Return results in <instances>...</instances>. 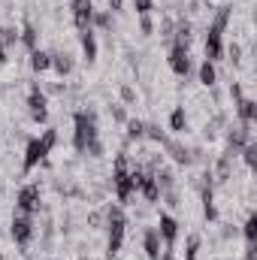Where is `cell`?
<instances>
[{
	"label": "cell",
	"mask_w": 257,
	"mask_h": 260,
	"mask_svg": "<svg viewBox=\"0 0 257 260\" xmlns=\"http://www.w3.org/2000/svg\"><path fill=\"white\" fill-rule=\"evenodd\" d=\"M55 145H58V130H55V127L43 130L40 136H30V139H27V145H24V157H21V173L27 176L30 170H37L40 164H46Z\"/></svg>",
	"instance_id": "1"
},
{
	"label": "cell",
	"mask_w": 257,
	"mask_h": 260,
	"mask_svg": "<svg viewBox=\"0 0 257 260\" xmlns=\"http://www.w3.org/2000/svg\"><path fill=\"white\" fill-rule=\"evenodd\" d=\"M97 139H100L97 115H94L91 109H79V112H73V148H76L79 154H85Z\"/></svg>",
	"instance_id": "2"
},
{
	"label": "cell",
	"mask_w": 257,
	"mask_h": 260,
	"mask_svg": "<svg viewBox=\"0 0 257 260\" xmlns=\"http://www.w3.org/2000/svg\"><path fill=\"white\" fill-rule=\"evenodd\" d=\"M106 257H118L127 236V215L121 206H106Z\"/></svg>",
	"instance_id": "3"
},
{
	"label": "cell",
	"mask_w": 257,
	"mask_h": 260,
	"mask_svg": "<svg viewBox=\"0 0 257 260\" xmlns=\"http://www.w3.org/2000/svg\"><path fill=\"white\" fill-rule=\"evenodd\" d=\"M24 106H27V115H30L37 124H46V121H49V94H46L37 82H30V88H27Z\"/></svg>",
	"instance_id": "4"
},
{
	"label": "cell",
	"mask_w": 257,
	"mask_h": 260,
	"mask_svg": "<svg viewBox=\"0 0 257 260\" xmlns=\"http://www.w3.org/2000/svg\"><path fill=\"white\" fill-rule=\"evenodd\" d=\"M9 236L18 248H27L30 239L37 236V227H34V215H24V212H15L12 221H9Z\"/></svg>",
	"instance_id": "5"
},
{
	"label": "cell",
	"mask_w": 257,
	"mask_h": 260,
	"mask_svg": "<svg viewBox=\"0 0 257 260\" xmlns=\"http://www.w3.org/2000/svg\"><path fill=\"white\" fill-rule=\"evenodd\" d=\"M15 209L24 212V215H37V212L43 209V188H40L37 182L21 185L18 194H15Z\"/></svg>",
	"instance_id": "6"
},
{
	"label": "cell",
	"mask_w": 257,
	"mask_h": 260,
	"mask_svg": "<svg viewBox=\"0 0 257 260\" xmlns=\"http://www.w3.org/2000/svg\"><path fill=\"white\" fill-rule=\"evenodd\" d=\"M154 230H157V233H160V239H164V254H173L176 239H179V221H176L173 215L160 212V218H157V227H154Z\"/></svg>",
	"instance_id": "7"
},
{
	"label": "cell",
	"mask_w": 257,
	"mask_h": 260,
	"mask_svg": "<svg viewBox=\"0 0 257 260\" xmlns=\"http://www.w3.org/2000/svg\"><path fill=\"white\" fill-rule=\"evenodd\" d=\"M170 70L179 79H188V73H191V52H188V46L173 43V49H170Z\"/></svg>",
	"instance_id": "8"
},
{
	"label": "cell",
	"mask_w": 257,
	"mask_h": 260,
	"mask_svg": "<svg viewBox=\"0 0 257 260\" xmlns=\"http://www.w3.org/2000/svg\"><path fill=\"white\" fill-rule=\"evenodd\" d=\"M221 55H224V30L209 24L206 27V61L215 64V61H221Z\"/></svg>",
	"instance_id": "9"
},
{
	"label": "cell",
	"mask_w": 257,
	"mask_h": 260,
	"mask_svg": "<svg viewBox=\"0 0 257 260\" xmlns=\"http://www.w3.org/2000/svg\"><path fill=\"white\" fill-rule=\"evenodd\" d=\"M73 24L79 27V30H88L91 27V18H94V0H73Z\"/></svg>",
	"instance_id": "10"
},
{
	"label": "cell",
	"mask_w": 257,
	"mask_h": 260,
	"mask_svg": "<svg viewBox=\"0 0 257 260\" xmlns=\"http://www.w3.org/2000/svg\"><path fill=\"white\" fill-rule=\"evenodd\" d=\"M142 251H145L148 260H160V254H164V239H160V233L154 227L142 230Z\"/></svg>",
	"instance_id": "11"
},
{
	"label": "cell",
	"mask_w": 257,
	"mask_h": 260,
	"mask_svg": "<svg viewBox=\"0 0 257 260\" xmlns=\"http://www.w3.org/2000/svg\"><path fill=\"white\" fill-rule=\"evenodd\" d=\"M18 43L27 49V52H34V49H40V27L27 18L21 27H18Z\"/></svg>",
	"instance_id": "12"
},
{
	"label": "cell",
	"mask_w": 257,
	"mask_h": 260,
	"mask_svg": "<svg viewBox=\"0 0 257 260\" xmlns=\"http://www.w3.org/2000/svg\"><path fill=\"white\" fill-rule=\"evenodd\" d=\"M164 148H167V154H170L179 167H191V164H194V154H191V148H188V145L167 139V142H164Z\"/></svg>",
	"instance_id": "13"
},
{
	"label": "cell",
	"mask_w": 257,
	"mask_h": 260,
	"mask_svg": "<svg viewBox=\"0 0 257 260\" xmlns=\"http://www.w3.org/2000/svg\"><path fill=\"white\" fill-rule=\"evenodd\" d=\"M79 46H82L85 64H94V61H97V37H94L91 27H88V30H79Z\"/></svg>",
	"instance_id": "14"
},
{
	"label": "cell",
	"mask_w": 257,
	"mask_h": 260,
	"mask_svg": "<svg viewBox=\"0 0 257 260\" xmlns=\"http://www.w3.org/2000/svg\"><path fill=\"white\" fill-rule=\"evenodd\" d=\"M52 70H55L61 79H67V76L76 70V58H73L70 52H64V49H61V52H52Z\"/></svg>",
	"instance_id": "15"
},
{
	"label": "cell",
	"mask_w": 257,
	"mask_h": 260,
	"mask_svg": "<svg viewBox=\"0 0 257 260\" xmlns=\"http://www.w3.org/2000/svg\"><path fill=\"white\" fill-rule=\"evenodd\" d=\"M233 109H236V118H239V121H254V118H257V103L251 100V97L236 100V103H233Z\"/></svg>",
	"instance_id": "16"
},
{
	"label": "cell",
	"mask_w": 257,
	"mask_h": 260,
	"mask_svg": "<svg viewBox=\"0 0 257 260\" xmlns=\"http://www.w3.org/2000/svg\"><path fill=\"white\" fill-rule=\"evenodd\" d=\"M30 70H34V73H46V70H52V52L34 49V52H30Z\"/></svg>",
	"instance_id": "17"
},
{
	"label": "cell",
	"mask_w": 257,
	"mask_h": 260,
	"mask_svg": "<svg viewBox=\"0 0 257 260\" xmlns=\"http://www.w3.org/2000/svg\"><path fill=\"white\" fill-rule=\"evenodd\" d=\"M170 130H173V133H185V130H188V109H185V106H176V109L170 112Z\"/></svg>",
	"instance_id": "18"
},
{
	"label": "cell",
	"mask_w": 257,
	"mask_h": 260,
	"mask_svg": "<svg viewBox=\"0 0 257 260\" xmlns=\"http://www.w3.org/2000/svg\"><path fill=\"white\" fill-rule=\"evenodd\" d=\"M124 127H127V142H142L145 139V121L142 118H127Z\"/></svg>",
	"instance_id": "19"
},
{
	"label": "cell",
	"mask_w": 257,
	"mask_h": 260,
	"mask_svg": "<svg viewBox=\"0 0 257 260\" xmlns=\"http://www.w3.org/2000/svg\"><path fill=\"white\" fill-rule=\"evenodd\" d=\"M215 82H218V70L212 61H203L200 64V85L203 88H215Z\"/></svg>",
	"instance_id": "20"
},
{
	"label": "cell",
	"mask_w": 257,
	"mask_h": 260,
	"mask_svg": "<svg viewBox=\"0 0 257 260\" xmlns=\"http://www.w3.org/2000/svg\"><path fill=\"white\" fill-rule=\"evenodd\" d=\"M100 27V30H112L115 27V18H112V12L109 9H100V12H94V18H91V27Z\"/></svg>",
	"instance_id": "21"
},
{
	"label": "cell",
	"mask_w": 257,
	"mask_h": 260,
	"mask_svg": "<svg viewBox=\"0 0 257 260\" xmlns=\"http://www.w3.org/2000/svg\"><path fill=\"white\" fill-rule=\"evenodd\" d=\"M118 97H121V106H133V103L139 100V94H136V88H133L130 82H121V85H118Z\"/></svg>",
	"instance_id": "22"
},
{
	"label": "cell",
	"mask_w": 257,
	"mask_h": 260,
	"mask_svg": "<svg viewBox=\"0 0 257 260\" xmlns=\"http://www.w3.org/2000/svg\"><path fill=\"white\" fill-rule=\"evenodd\" d=\"M239 154H242V164H245V167L254 173V170H257V142H248V145H245Z\"/></svg>",
	"instance_id": "23"
},
{
	"label": "cell",
	"mask_w": 257,
	"mask_h": 260,
	"mask_svg": "<svg viewBox=\"0 0 257 260\" xmlns=\"http://www.w3.org/2000/svg\"><path fill=\"white\" fill-rule=\"evenodd\" d=\"M242 236H245V242H257V218H254V212H248V218H245V224H242Z\"/></svg>",
	"instance_id": "24"
},
{
	"label": "cell",
	"mask_w": 257,
	"mask_h": 260,
	"mask_svg": "<svg viewBox=\"0 0 257 260\" xmlns=\"http://www.w3.org/2000/svg\"><path fill=\"white\" fill-rule=\"evenodd\" d=\"M145 139H151L154 145H164V142H167L170 136H167V133L160 130V124H145Z\"/></svg>",
	"instance_id": "25"
},
{
	"label": "cell",
	"mask_w": 257,
	"mask_h": 260,
	"mask_svg": "<svg viewBox=\"0 0 257 260\" xmlns=\"http://www.w3.org/2000/svg\"><path fill=\"white\" fill-rule=\"evenodd\" d=\"M0 37H3V46H18V27H0Z\"/></svg>",
	"instance_id": "26"
},
{
	"label": "cell",
	"mask_w": 257,
	"mask_h": 260,
	"mask_svg": "<svg viewBox=\"0 0 257 260\" xmlns=\"http://www.w3.org/2000/svg\"><path fill=\"white\" fill-rule=\"evenodd\" d=\"M88 227L91 230H103L106 227V212H88Z\"/></svg>",
	"instance_id": "27"
},
{
	"label": "cell",
	"mask_w": 257,
	"mask_h": 260,
	"mask_svg": "<svg viewBox=\"0 0 257 260\" xmlns=\"http://www.w3.org/2000/svg\"><path fill=\"white\" fill-rule=\"evenodd\" d=\"M197 254H200V236L191 233L188 236V248H185V260H197Z\"/></svg>",
	"instance_id": "28"
},
{
	"label": "cell",
	"mask_w": 257,
	"mask_h": 260,
	"mask_svg": "<svg viewBox=\"0 0 257 260\" xmlns=\"http://www.w3.org/2000/svg\"><path fill=\"white\" fill-rule=\"evenodd\" d=\"M224 52L230 55V64H233V67H239V64H242V46H239L236 40H233V43H230V46H227Z\"/></svg>",
	"instance_id": "29"
},
{
	"label": "cell",
	"mask_w": 257,
	"mask_h": 260,
	"mask_svg": "<svg viewBox=\"0 0 257 260\" xmlns=\"http://www.w3.org/2000/svg\"><path fill=\"white\" fill-rule=\"evenodd\" d=\"M139 30H142L145 37H151V34H154V21H151V12H148V15H139Z\"/></svg>",
	"instance_id": "30"
},
{
	"label": "cell",
	"mask_w": 257,
	"mask_h": 260,
	"mask_svg": "<svg viewBox=\"0 0 257 260\" xmlns=\"http://www.w3.org/2000/svg\"><path fill=\"white\" fill-rule=\"evenodd\" d=\"M109 115H112L118 124H124V121H127V112H124V106H121V103H112V106H109Z\"/></svg>",
	"instance_id": "31"
},
{
	"label": "cell",
	"mask_w": 257,
	"mask_h": 260,
	"mask_svg": "<svg viewBox=\"0 0 257 260\" xmlns=\"http://www.w3.org/2000/svg\"><path fill=\"white\" fill-rule=\"evenodd\" d=\"M133 9H136V15H148L154 9V0H133Z\"/></svg>",
	"instance_id": "32"
},
{
	"label": "cell",
	"mask_w": 257,
	"mask_h": 260,
	"mask_svg": "<svg viewBox=\"0 0 257 260\" xmlns=\"http://www.w3.org/2000/svg\"><path fill=\"white\" fill-rule=\"evenodd\" d=\"M242 97H245V94H242V85H239V82H230V100L236 103V100H242Z\"/></svg>",
	"instance_id": "33"
},
{
	"label": "cell",
	"mask_w": 257,
	"mask_h": 260,
	"mask_svg": "<svg viewBox=\"0 0 257 260\" xmlns=\"http://www.w3.org/2000/svg\"><path fill=\"white\" fill-rule=\"evenodd\" d=\"M224 3H227V0H200V6H209L212 12H215L218 6H224Z\"/></svg>",
	"instance_id": "34"
},
{
	"label": "cell",
	"mask_w": 257,
	"mask_h": 260,
	"mask_svg": "<svg viewBox=\"0 0 257 260\" xmlns=\"http://www.w3.org/2000/svg\"><path fill=\"white\" fill-rule=\"evenodd\" d=\"M245 260H257V245L254 242H248V248H245Z\"/></svg>",
	"instance_id": "35"
},
{
	"label": "cell",
	"mask_w": 257,
	"mask_h": 260,
	"mask_svg": "<svg viewBox=\"0 0 257 260\" xmlns=\"http://www.w3.org/2000/svg\"><path fill=\"white\" fill-rule=\"evenodd\" d=\"M106 3H109V12H118L124 6V0H106Z\"/></svg>",
	"instance_id": "36"
},
{
	"label": "cell",
	"mask_w": 257,
	"mask_h": 260,
	"mask_svg": "<svg viewBox=\"0 0 257 260\" xmlns=\"http://www.w3.org/2000/svg\"><path fill=\"white\" fill-rule=\"evenodd\" d=\"M6 61V46H3V37H0V64Z\"/></svg>",
	"instance_id": "37"
},
{
	"label": "cell",
	"mask_w": 257,
	"mask_h": 260,
	"mask_svg": "<svg viewBox=\"0 0 257 260\" xmlns=\"http://www.w3.org/2000/svg\"><path fill=\"white\" fill-rule=\"evenodd\" d=\"M160 260H173V254H160Z\"/></svg>",
	"instance_id": "38"
},
{
	"label": "cell",
	"mask_w": 257,
	"mask_h": 260,
	"mask_svg": "<svg viewBox=\"0 0 257 260\" xmlns=\"http://www.w3.org/2000/svg\"><path fill=\"white\" fill-rule=\"evenodd\" d=\"M0 260H3V254H0Z\"/></svg>",
	"instance_id": "39"
}]
</instances>
